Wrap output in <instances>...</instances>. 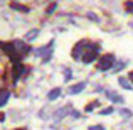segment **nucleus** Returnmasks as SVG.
<instances>
[{
    "label": "nucleus",
    "mask_w": 133,
    "mask_h": 130,
    "mask_svg": "<svg viewBox=\"0 0 133 130\" xmlns=\"http://www.w3.org/2000/svg\"><path fill=\"white\" fill-rule=\"evenodd\" d=\"M125 7H127L128 12H133V2H127V5H125Z\"/></svg>",
    "instance_id": "nucleus-13"
},
{
    "label": "nucleus",
    "mask_w": 133,
    "mask_h": 130,
    "mask_svg": "<svg viewBox=\"0 0 133 130\" xmlns=\"http://www.w3.org/2000/svg\"><path fill=\"white\" fill-rule=\"evenodd\" d=\"M118 81H120V85L123 86L125 90H130V88H131V85H128V81H127V79H125V78H120V79H118Z\"/></svg>",
    "instance_id": "nucleus-8"
},
{
    "label": "nucleus",
    "mask_w": 133,
    "mask_h": 130,
    "mask_svg": "<svg viewBox=\"0 0 133 130\" xmlns=\"http://www.w3.org/2000/svg\"><path fill=\"white\" fill-rule=\"evenodd\" d=\"M54 10H56V3H52V5H51V7H49V9H47V14L54 12Z\"/></svg>",
    "instance_id": "nucleus-14"
},
{
    "label": "nucleus",
    "mask_w": 133,
    "mask_h": 130,
    "mask_svg": "<svg viewBox=\"0 0 133 130\" xmlns=\"http://www.w3.org/2000/svg\"><path fill=\"white\" fill-rule=\"evenodd\" d=\"M66 79H71V69H66Z\"/></svg>",
    "instance_id": "nucleus-15"
},
{
    "label": "nucleus",
    "mask_w": 133,
    "mask_h": 130,
    "mask_svg": "<svg viewBox=\"0 0 133 130\" xmlns=\"http://www.w3.org/2000/svg\"><path fill=\"white\" fill-rule=\"evenodd\" d=\"M106 95L110 96V100H113L115 103H123V98L120 96V95H116V93H111V91H106Z\"/></svg>",
    "instance_id": "nucleus-6"
},
{
    "label": "nucleus",
    "mask_w": 133,
    "mask_h": 130,
    "mask_svg": "<svg viewBox=\"0 0 133 130\" xmlns=\"http://www.w3.org/2000/svg\"><path fill=\"white\" fill-rule=\"evenodd\" d=\"M59 96H61V88H54V90H51L47 93V98H49V100H57Z\"/></svg>",
    "instance_id": "nucleus-3"
},
{
    "label": "nucleus",
    "mask_w": 133,
    "mask_h": 130,
    "mask_svg": "<svg viewBox=\"0 0 133 130\" xmlns=\"http://www.w3.org/2000/svg\"><path fill=\"white\" fill-rule=\"evenodd\" d=\"M86 88V83H79L78 86H72V88H69V93L71 95H76V93H81L83 90Z\"/></svg>",
    "instance_id": "nucleus-4"
},
{
    "label": "nucleus",
    "mask_w": 133,
    "mask_h": 130,
    "mask_svg": "<svg viewBox=\"0 0 133 130\" xmlns=\"http://www.w3.org/2000/svg\"><path fill=\"white\" fill-rule=\"evenodd\" d=\"M120 113L123 115L125 118H128V117H131V112L130 110H127V108H123V110H120Z\"/></svg>",
    "instance_id": "nucleus-12"
},
{
    "label": "nucleus",
    "mask_w": 133,
    "mask_h": 130,
    "mask_svg": "<svg viewBox=\"0 0 133 130\" xmlns=\"http://www.w3.org/2000/svg\"><path fill=\"white\" fill-rule=\"evenodd\" d=\"M37 36H39V30H37V29H32L30 32L25 34V39H27V41H32V39H36Z\"/></svg>",
    "instance_id": "nucleus-7"
},
{
    "label": "nucleus",
    "mask_w": 133,
    "mask_h": 130,
    "mask_svg": "<svg viewBox=\"0 0 133 130\" xmlns=\"http://www.w3.org/2000/svg\"><path fill=\"white\" fill-rule=\"evenodd\" d=\"M59 113H56V118H61V117H64V115H68V110L66 108H59Z\"/></svg>",
    "instance_id": "nucleus-9"
},
{
    "label": "nucleus",
    "mask_w": 133,
    "mask_h": 130,
    "mask_svg": "<svg viewBox=\"0 0 133 130\" xmlns=\"http://www.w3.org/2000/svg\"><path fill=\"white\" fill-rule=\"evenodd\" d=\"M113 61H115V58H113L111 54H108V56H104V58H101L99 64H98V69H99V71H106V69H110L111 66H113Z\"/></svg>",
    "instance_id": "nucleus-1"
},
{
    "label": "nucleus",
    "mask_w": 133,
    "mask_h": 130,
    "mask_svg": "<svg viewBox=\"0 0 133 130\" xmlns=\"http://www.w3.org/2000/svg\"><path fill=\"white\" fill-rule=\"evenodd\" d=\"M9 98H10V91H7V90L0 91V107H3V105L9 101Z\"/></svg>",
    "instance_id": "nucleus-2"
},
{
    "label": "nucleus",
    "mask_w": 133,
    "mask_h": 130,
    "mask_svg": "<svg viewBox=\"0 0 133 130\" xmlns=\"http://www.w3.org/2000/svg\"><path fill=\"white\" fill-rule=\"evenodd\" d=\"M89 130H104V128H103V127H91Z\"/></svg>",
    "instance_id": "nucleus-16"
},
{
    "label": "nucleus",
    "mask_w": 133,
    "mask_h": 130,
    "mask_svg": "<svg viewBox=\"0 0 133 130\" xmlns=\"http://www.w3.org/2000/svg\"><path fill=\"white\" fill-rule=\"evenodd\" d=\"M99 113H101V115H110V113H113V108H111V107H108V108H103V110H101Z\"/></svg>",
    "instance_id": "nucleus-11"
},
{
    "label": "nucleus",
    "mask_w": 133,
    "mask_h": 130,
    "mask_svg": "<svg viewBox=\"0 0 133 130\" xmlns=\"http://www.w3.org/2000/svg\"><path fill=\"white\" fill-rule=\"evenodd\" d=\"M130 79H131V81H133V71L130 73Z\"/></svg>",
    "instance_id": "nucleus-17"
},
{
    "label": "nucleus",
    "mask_w": 133,
    "mask_h": 130,
    "mask_svg": "<svg viewBox=\"0 0 133 130\" xmlns=\"http://www.w3.org/2000/svg\"><path fill=\"white\" fill-rule=\"evenodd\" d=\"M96 52H98V51L86 52V54H84V58H83V61H84V63H93L94 59H96Z\"/></svg>",
    "instance_id": "nucleus-5"
},
{
    "label": "nucleus",
    "mask_w": 133,
    "mask_h": 130,
    "mask_svg": "<svg viewBox=\"0 0 133 130\" xmlns=\"http://www.w3.org/2000/svg\"><path fill=\"white\" fill-rule=\"evenodd\" d=\"M12 7H14L15 10H20V12H27V10H29L27 7H24V5H17V3H12Z\"/></svg>",
    "instance_id": "nucleus-10"
}]
</instances>
